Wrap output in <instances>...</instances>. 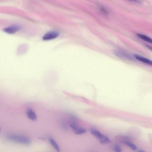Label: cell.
<instances>
[{"label": "cell", "mask_w": 152, "mask_h": 152, "mask_svg": "<svg viewBox=\"0 0 152 152\" xmlns=\"http://www.w3.org/2000/svg\"><path fill=\"white\" fill-rule=\"evenodd\" d=\"M113 150L115 152H120L121 151L120 147L118 145H114L113 147Z\"/></svg>", "instance_id": "14"}, {"label": "cell", "mask_w": 152, "mask_h": 152, "mask_svg": "<svg viewBox=\"0 0 152 152\" xmlns=\"http://www.w3.org/2000/svg\"><path fill=\"white\" fill-rule=\"evenodd\" d=\"M137 37L142 40L150 43H152V39L148 37L145 35L140 34H137Z\"/></svg>", "instance_id": "8"}, {"label": "cell", "mask_w": 152, "mask_h": 152, "mask_svg": "<svg viewBox=\"0 0 152 152\" xmlns=\"http://www.w3.org/2000/svg\"><path fill=\"white\" fill-rule=\"evenodd\" d=\"M70 126L74 131L79 128L77 124L75 122H72L70 125Z\"/></svg>", "instance_id": "13"}, {"label": "cell", "mask_w": 152, "mask_h": 152, "mask_svg": "<svg viewBox=\"0 0 152 152\" xmlns=\"http://www.w3.org/2000/svg\"><path fill=\"white\" fill-rule=\"evenodd\" d=\"M6 138L8 140L25 145H29L31 143L30 139L28 137L12 134H8L6 135Z\"/></svg>", "instance_id": "1"}, {"label": "cell", "mask_w": 152, "mask_h": 152, "mask_svg": "<svg viewBox=\"0 0 152 152\" xmlns=\"http://www.w3.org/2000/svg\"><path fill=\"white\" fill-rule=\"evenodd\" d=\"M49 141L51 145L58 152L60 151V149L59 146L53 139L52 138H49Z\"/></svg>", "instance_id": "9"}, {"label": "cell", "mask_w": 152, "mask_h": 152, "mask_svg": "<svg viewBox=\"0 0 152 152\" xmlns=\"http://www.w3.org/2000/svg\"><path fill=\"white\" fill-rule=\"evenodd\" d=\"M137 152H145L144 151L142 150H141V149H138L137 150Z\"/></svg>", "instance_id": "16"}, {"label": "cell", "mask_w": 152, "mask_h": 152, "mask_svg": "<svg viewBox=\"0 0 152 152\" xmlns=\"http://www.w3.org/2000/svg\"><path fill=\"white\" fill-rule=\"evenodd\" d=\"M101 7V10L105 14H107V11L105 9V8H104L102 7Z\"/></svg>", "instance_id": "15"}, {"label": "cell", "mask_w": 152, "mask_h": 152, "mask_svg": "<svg viewBox=\"0 0 152 152\" xmlns=\"http://www.w3.org/2000/svg\"><path fill=\"white\" fill-rule=\"evenodd\" d=\"M114 54L116 56L121 58L129 61H133L134 60L131 55L123 51L116 50L114 51Z\"/></svg>", "instance_id": "2"}, {"label": "cell", "mask_w": 152, "mask_h": 152, "mask_svg": "<svg viewBox=\"0 0 152 152\" xmlns=\"http://www.w3.org/2000/svg\"><path fill=\"white\" fill-rule=\"evenodd\" d=\"M59 35V33L57 31H50L46 33L43 36L42 39L44 40L53 39L57 37Z\"/></svg>", "instance_id": "3"}, {"label": "cell", "mask_w": 152, "mask_h": 152, "mask_svg": "<svg viewBox=\"0 0 152 152\" xmlns=\"http://www.w3.org/2000/svg\"><path fill=\"white\" fill-rule=\"evenodd\" d=\"M20 29V27L19 26L14 25L4 28L3 31L7 34H13L18 31Z\"/></svg>", "instance_id": "4"}, {"label": "cell", "mask_w": 152, "mask_h": 152, "mask_svg": "<svg viewBox=\"0 0 152 152\" xmlns=\"http://www.w3.org/2000/svg\"><path fill=\"white\" fill-rule=\"evenodd\" d=\"M86 132V130L84 129L79 128L75 131V133L76 134H84Z\"/></svg>", "instance_id": "12"}, {"label": "cell", "mask_w": 152, "mask_h": 152, "mask_svg": "<svg viewBox=\"0 0 152 152\" xmlns=\"http://www.w3.org/2000/svg\"><path fill=\"white\" fill-rule=\"evenodd\" d=\"M99 140L100 143L102 144H107L110 142V140L106 136L104 135L103 137Z\"/></svg>", "instance_id": "11"}, {"label": "cell", "mask_w": 152, "mask_h": 152, "mask_svg": "<svg viewBox=\"0 0 152 152\" xmlns=\"http://www.w3.org/2000/svg\"><path fill=\"white\" fill-rule=\"evenodd\" d=\"M1 129L0 127V131H1Z\"/></svg>", "instance_id": "18"}, {"label": "cell", "mask_w": 152, "mask_h": 152, "mask_svg": "<svg viewBox=\"0 0 152 152\" xmlns=\"http://www.w3.org/2000/svg\"><path fill=\"white\" fill-rule=\"evenodd\" d=\"M90 132L92 135L99 139H101L104 136L99 131L93 128L90 129Z\"/></svg>", "instance_id": "6"}, {"label": "cell", "mask_w": 152, "mask_h": 152, "mask_svg": "<svg viewBox=\"0 0 152 152\" xmlns=\"http://www.w3.org/2000/svg\"><path fill=\"white\" fill-rule=\"evenodd\" d=\"M134 57L137 60L148 64L149 65H151L152 62L151 60L145 58L144 57L140 56L137 55H134Z\"/></svg>", "instance_id": "7"}, {"label": "cell", "mask_w": 152, "mask_h": 152, "mask_svg": "<svg viewBox=\"0 0 152 152\" xmlns=\"http://www.w3.org/2000/svg\"><path fill=\"white\" fill-rule=\"evenodd\" d=\"M26 114L28 118L32 121H36L37 116L35 113L31 108H29L27 110Z\"/></svg>", "instance_id": "5"}, {"label": "cell", "mask_w": 152, "mask_h": 152, "mask_svg": "<svg viewBox=\"0 0 152 152\" xmlns=\"http://www.w3.org/2000/svg\"><path fill=\"white\" fill-rule=\"evenodd\" d=\"M122 142L129 147L133 150H136L137 149V147L134 144L126 140L123 141Z\"/></svg>", "instance_id": "10"}, {"label": "cell", "mask_w": 152, "mask_h": 152, "mask_svg": "<svg viewBox=\"0 0 152 152\" xmlns=\"http://www.w3.org/2000/svg\"><path fill=\"white\" fill-rule=\"evenodd\" d=\"M130 1H134V2H137L139 1L140 0H128Z\"/></svg>", "instance_id": "17"}]
</instances>
